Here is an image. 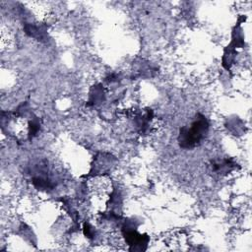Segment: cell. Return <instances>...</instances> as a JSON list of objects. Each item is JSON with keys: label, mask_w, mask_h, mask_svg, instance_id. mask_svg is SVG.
Wrapping results in <instances>:
<instances>
[{"label": "cell", "mask_w": 252, "mask_h": 252, "mask_svg": "<svg viewBox=\"0 0 252 252\" xmlns=\"http://www.w3.org/2000/svg\"><path fill=\"white\" fill-rule=\"evenodd\" d=\"M209 131V122L205 116L198 114L189 126H184L179 131L178 142L181 148L192 149L205 139Z\"/></svg>", "instance_id": "6da1fadb"}]
</instances>
